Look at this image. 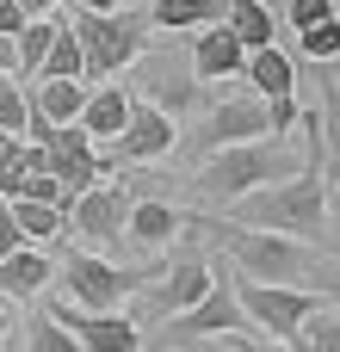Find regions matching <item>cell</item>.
<instances>
[{"mask_svg": "<svg viewBox=\"0 0 340 352\" xmlns=\"http://www.w3.org/2000/svg\"><path fill=\"white\" fill-rule=\"evenodd\" d=\"M297 167H310L297 148H285V142H273V136H260V142H235V148H211L204 161H198V198L204 204H217V210H229L235 198H248V192H260V186H273V179H291Z\"/></svg>", "mask_w": 340, "mask_h": 352, "instance_id": "cell-1", "label": "cell"}, {"mask_svg": "<svg viewBox=\"0 0 340 352\" xmlns=\"http://www.w3.org/2000/svg\"><path fill=\"white\" fill-rule=\"evenodd\" d=\"M322 198H328L322 173H316V167H297L291 179H273V186H260V192L235 198V204H229V217H235V229H279V235L310 241V235L328 223Z\"/></svg>", "mask_w": 340, "mask_h": 352, "instance_id": "cell-2", "label": "cell"}, {"mask_svg": "<svg viewBox=\"0 0 340 352\" xmlns=\"http://www.w3.org/2000/svg\"><path fill=\"white\" fill-rule=\"evenodd\" d=\"M68 31L81 37V62H87V80H118V68H130L142 56V31H149V12H68Z\"/></svg>", "mask_w": 340, "mask_h": 352, "instance_id": "cell-3", "label": "cell"}, {"mask_svg": "<svg viewBox=\"0 0 340 352\" xmlns=\"http://www.w3.org/2000/svg\"><path fill=\"white\" fill-rule=\"evenodd\" d=\"M235 266L260 285H297L316 272V248L297 241V235H279V229H235Z\"/></svg>", "mask_w": 340, "mask_h": 352, "instance_id": "cell-4", "label": "cell"}, {"mask_svg": "<svg viewBox=\"0 0 340 352\" xmlns=\"http://www.w3.org/2000/svg\"><path fill=\"white\" fill-rule=\"evenodd\" d=\"M235 303H242L248 328L266 334V340H291L297 322L316 309L310 291H297V285H260V278H242V285H235Z\"/></svg>", "mask_w": 340, "mask_h": 352, "instance_id": "cell-5", "label": "cell"}, {"mask_svg": "<svg viewBox=\"0 0 340 352\" xmlns=\"http://www.w3.org/2000/svg\"><path fill=\"white\" fill-rule=\"evenodd\" d=\"M62 285H68V303H74V309H118V303L136 291V278L118 272V266L99 260V254H68V260H62Z\"/></svg>", "mask_w": 340, "mask_h": 352, "instance_id": "cell-6", "label": "cell"}, {"mask_svg": "<svg viewBox=\"0 0 340 352\" xmlns=\"http://www.w3.org/2000/svg\"><path fill=\"white\" fill-rule=\"evenodd\" d=\"M50 316L81 340V352H142V328L118 309H74L62 297V303H50Z\"/></svg>", "mask_w": 340, "mask_h": 352, "instance_id": "cell-7", "label": "cell"}, {"mask_svg": "<svg viewBox=\"0 0 340 352\" xmlns=\"http://www.w3.org/2000/svg\"><path fill=\"white\" fill-rule=\"evenodd\" d=\"M260 136H273L266 99H260V93H254V99H223V105L204 111V124H198V155L235 148V142H260Z\"/></svg>", "mask_w": 340, "mask_h": 352, "instance_id": "cell-8", "label": "cell"}, {"mask_svg": "<svg viewBox=\"0 0 340 352\" xmlns=\"http://www.w3.org/2000/svg\"><path fill=\"white\" fill-rule=\"evenodd\" d=\"M173 322V334L180 340H211V334H242L248 328V316H242V303H235V285H211L192 309H180V316H167Z\"/></svg>", "mask_w": 340, "mask_h": 352, "instance_id": "cell-9", "label": "cell"}, {"mask_svg": "<svg viewBox=\"0 0 340 352\" xmlns=\"http://www.w3.org/2000/svg\"><path fill=\"white\" fill-rule=\"evenodd\" d=\"M173 118L161 111V105H149V99H130V118H124V130L111 136L118 142V161H161L167 148H173Z\"/></svg>", "mask_w": 340, "mask_h": 352, "instance_id": "cell-10", "label": "cell"}, {"mask_svg": "<svg viewBox=\"0 0 340 352\" xmlns=\"http://www.w3.org/2000/svg\"><path fill=\"white\" fill-rule=\"evenodd\" d=\"M43 155H50V173L68 186V192H87V186H99V155H93V136L81 130V124H56L50 130V142H43Z\"/></svg>", "mask_w": 340, "mask_h": 352, "instance_id": "cell-11", "label": "cell"}, {"mask_svg": "<svg viewBox=\"0 0 340 352\" xmlns=\"http://www.w3.org/2000/svg\"><path fill=\"white\" fill-rule=\"evenodd\" d=\"M124 217H130V192H124V186H87V192H74V204H68V223H74L87 241H118V235H124Z\"/></svg>", "mask_w": 340, "mask_h": 352, "instance_id": "cell-12", "label": "cell"}, {"mask_svg": "<svg viewBox=\"0 0 340 352\" xmlns=\"http://www.w3.org/2000/svg\"><path fill=\"white\" fill-rule=\"evenodd\" d=\"M242 62H248V50L223 19L192 37V80H229V74H242Z\"/></svg>", "mask_w": 340, "mask_h": 352, "instance_id": "cell-13", "label": "cell"}, {"mask_svg": "<svg viewBox=\"0 0 340 352\" xmlns=\"http://www.w3.org/2000/svg\"><path fill=\"white\" fill-rule=\"evenodd\" d=\"M242 74H248V87H254V93H260L266 105L291 99V87H297V68H291V56H285L279 43H260V50H248Z\"/></svg>", "mask_w": 340, "mask_h": 352, "instance_id": "cell-14", "label": "cell"}, {"mask_svg": "<svg viewBox=\"0 0 340 352\" xmlns=\"http://www.w3.org/2000/svg\"><path fill=\"white\" fill-rule=\"evenodd\" d=\"M211 285H217V266H211V260H180V266L167 272V285L155 291V309H161V316H180V309H192Z\"/></svg>", "mask_w": 340, "mask_h": 352, "instance_id": "cell-15", "label": "cell"}, {"mask_svg": "<svg viewBox=\"0 0 340 352\" xmlns=\"http://www.w3.org/2000/svg\"><path fill=\"white\" fill-rule=\"evenodd\" d=\"M124 118H130V87H87V105H81L74 124H81L93 142H99V136L111 142V136L124 130Z\"/></svg>", "mask_w": 340, "mask_h": 352, "instance_id": "cell-16", "label": "cell"}, {"mask_svg": "<svg viewBox=\"0 0 340 352\" xmlns=\"http://www.w3.org/2000/svg\"><path fill=\"white\" fill-rule=\"evenodd\" d=\"M180 210L173 204H161V198H136L130 204V217H124V235L136 241V248H167L173 235H180Z\"/></svg>", "mask_w": 340, "mask_h": 352, "instance_id": "cell-17", "label": "cell"}, {"mask_svg": "<svg viewBox=\"0 0 340 352\" xmlns=\"http://www.w3.org/2000/svg\"><path fill=\"white\" fill-rule=\"evenodd\" d=\"M43 285H50V260H43L31 241H19V248L0 260V297L19 303V297H37Z\"/></svg>", "mask_w": 340, "mask_h": 352, "instance_id": "cell-18", "label": "cell"}, {"mask_svg": "<svg viewBox=\"0 0 340 352\" xmlns=\"http://www.w3.org/2000/svg\"><path fill=\"white\" fill-rule=\"evenodd\" d=\"M25 93H31V111L50 118V124H74L81 105H87V80H37Z\"/></svg>", "mask_w": 340, "mask_h": 352, "instance_id": "cell-19", "label": "cell"}, {"mask_svg": "<svg viewBox=\"0 0 340 352\" xmlns=\"http://www.w3.org/2000/svg\"><path fill=\"white\" fill-rule=\"evenodd\" d=\"M223 12H229V0H155L149 6V25H161V31H204Z\"/></svg>", "mask_w": 340, "mask_h": 352, "instance_id": "cell-20", "label": "cell"}, {"mask_svg": "<svg viewBox=\"0 0 340 352\" xmlns=\"http://www.w3.org/2000/svg\"><path fill=\"white\" fill-rule=\"evenodd\" d=\"M223 25L242 37V50H260V43H273V31H279V19H273V6H266V0H229Z\"/></svg>", "mask_w": 340, "mask_h": 352, "instance_id": "cell-21", "label": "cell"}, {"mask_svg": "<svg viewBox=\"0 0 340 352\" xmlns=\"http://www.w3.org/2000/svg\"><path fill=\"white\" fill-rule=\"evenodd\" d=\"M62 31V19H50V12H37V19H25V31L12 37V50H19V80H37V68H43V50H50V37Z\"/></svg>", "mask_w": 340, "mask_h": 352, "instance_id": "cell-22", "label": "cell"}, {"mask_svg": "<svg viewBox=\"0 0 340 352\" xmlns=\"http://www.w3.org/2000/svg\"><path fill=\"white\" fill-rule=\"evenodd\" d=\"M291 352H340V309H310L304 322H297V334L285 340Z\"/></svg>", "mask_w": 340, "mask_h": 352, "instance_id": "cell-23", "label": "cell"}, {"mask_svg": "<svg viewBox=\"0 0 340 352\" xmlns=\"http://www.w3.org/2000/svg\"><path fill=\"white\" fill-rule=\"evenodd\" d=\"M37 80H87V62H81V37L62 25L56 37H50V50H43V68H37Z\"/></svg>", "mask_w": 340, "mask_h": 352, "instance_id": "cell-24", "label": "cell"}, {"mask_svg": "<svg viewBox=\"0 0 340 352\" xmlns=\"http://www.w3.org/2000/svg\"><path fill=\"white\" fill-rule=\"evenodd\" d=\"M12 198H31V204H56V210H68V204H74V192H68V186L50 173V161H31Z\"/></svg>", "mask_w": 340, "mask_h": 352, "instance_id": "cell-25", "label": "cell"}, {"mask_svg": "<svg viewBox=\"0 0 340 352\" xmlns=\"http://www.w3.org/2000/svg\"><path fill=\"white\" fill-rule=\"evenodd\" d=\"M6 204H12V223H19L25 241H50L68 223V210H56V204H31V198H6Z\"/></svg>", "mask_w": 340, "mask_h": 352, "instance_id": "cell-26", "label": "cell"}, {"mask_svg": "<svg viewBox=\"0 0 340 352\" xmlns=\"http://www.w3.org/2000/svg\"><path fill=\"white\" fill-rule=\"evenodd\" d=\"M149 105H161L167 118H173V111H186V105H192V74H180L173 62H167V68H155V74H149Z\"/></svg>", "mask_w": 340, "mask_h": 352, "instance_id": "cell-27", "label": "cell"}, {"mask_svg": "<svg viewBox=\"0 0 340 352\" xmlns=\"http://www.w3.org/2000/svg\"><path fill=\"white\" fill-rule=\"evenodd\" d=\"M25 118H31V93L19 74H0V136H25Z\"/></svg>", "mask_w": 340, "mask_h": 352, "instance_id": "cell-28", "label": "cell"}, {"mask_svg": "<svg viewBox=\"0 0 340 352\" xmlns=\"http://www.w3.org/2000/svg\"><path fill=\"white\" fill-rule=\"evenodd\" d=\"M25 352H81V340L43 309V316H31V328H25Z\"/></svg>", "mask_w": 340, "mask_h": 352, "instance_id": "cell-29", "label": "cell"}, {"mask_svg": "<svg viewBox=\"0 0 340 352\" xmlns=\"http://www.w3.org/2000/svg\"><path fill=\"white\" fill-rule=\"evenodd\" d=\"M25 167H31V142H25V136H0V198L19 192Z\"/></svg>", "mask_w": 340, "mask_h": 352, "instance_id": "cell-30", "label": "cell"}, {"mask_svg": "<svg viewBox=\"0 0 340 352\" xmlns=\"http://www.w3.org/2000/svg\"><path fill=\"white\" fill-rule=\"evenodd\" d=\"M297 43H304V56L334 62V56H340V12H334V19H322V25H310V31H297Z\"/></svg>", "mask_w": 340, "mask_h": 352, "instance_id": "cell-31", "label": "cell"}, {"mask_svg": "<svg viewBox=\"0 0 340 352\" xmlns=\"http://www.w3.org/2000/svg\"><path fill=\"white\" fill-rule=\"evenodd\" d=\"M322 136H328V148L340 155V80L322 87Z\"/></svg>", "mask_w": 340, "mask_h": 352, "instance_id": "cell-32", "label": "cell"}, {"mask_svg": "<svg viewBox=\"0 0 340 352\" xmlns=\"http://www.w3.org/2000/svg\"><path fill=\"white\" fill-rule=\"evenodd\" d=\"M322 19H334V0H291V25H297V31H310V25H322Z\"/></svg>", "mask_w": 340, "mask_h": 352, "instance_id": "cell-33", "label": "cell"}, {"mask_svg": "<svg viewBox=\"0 0 340 352\" xmlns=\"http://www.w3.org/2000/svg\"><path fill=\"white\" fill-rule=\"evenodd\" d=\"M223 340H229V352H291L285 340H254L248 328H242V334H223Z\"/></svg>", "mask_w": 340, "mask_h": 352, "instance_id": "cell-34", "label": "cell"}, {"mask_svg": "<svg viewBox=\"0 0 340 352\" xmlns=\"http://www.w3.org/2000/svg\"><path fill=\"white\" fill-rule=\"evenodd\" d=\"M25 19H31V12H25L19 0H0V37H19V31H25Z\"/></svg>", "mask_w": 340, "mask_h": 352, "instance_id": "cell-35", "label": "cell"}, {"mask_svg": "<svg viewBox=\"0 0 340 352\" xmlns=\"http://www.w3.org/2000/svg\"><path fill=\"white\" fill-rule=\"evenodd\" d=\"M19 241H25V235H19V223H12V204L0 198V260H6V254H12Z\"/></svg>", "mask_w": 340, "mask_h": 352, "instance_id": "cell-36", "label": "cell"}, {"mask_svg": "<svg viewBox=\"0 0 340 352\" xmlns=\"http://www.w3.org/2000/svg\"><path fill=\"white\" fill-rule=\"evenodd\" d=\"M322 210H328V223L340 229V186H328V198H322Z\"/></svg>", "mask_w": 340, "mask_h": 352, "instance_id": "cell-37", "label": "cell"}, {"mask_svg": "<svg viewBox=\"0 0 340 352\" xmlns=\"http://www.w3.org/2000/svg\"><path fill=\"white\" fill-rule=\"evenodd\" d=\"M68 6H81V12H118V0H68Z\"/></svg>", "mask_w": 340, "mask_h": 352, "instance_id": "cell-38", "label": "cell"}, {"mask_svg": "<svg viewBox=\"0 0 340 352\" xmlns=\"http://www.w3.org/2000/svg\"><path fill=\"white\" fill-rule=\"evenodd\" d=\"M19 6H25V12H31V19H37V12H56V6H62V0H19Z\"/></svg>", "mask_w": 340, "mask_h": 352, "instance_id": "cell-39", "label": "cell"}, {"mask_svg": "<svg viewBox=\"0 0 340 352\" xmlns=\"http://www.w3.org/2000/svg\"><path fill=\"white\" fill-rule=\"evenodd\" d=\"M6 334H12V309L0 316V352H6Z\"/></svg>", "mask_w": 340, "mask_h": 352, "instance_id": "cell-40", "label": "cell"}, {"mask_svg": "<svg viewBox=\"0 0 340 352\" xmlns=\"http://www.w3.org/2000/svg\"><path fill=\"white\" fill-rule=\"evenodd\" d=\"M6 309H12V303H6V297H0V316H6Z\"/></svg>", "mask_w": 340, "mask_h": 352, "instance_id": "cell-41", "label": "cell"}, {"mask_svg": "<svg viewBox=\"0 0 340 352\" xmlns=\"http://www.w3.org/2000/svg\"><path fill=\"white\" fill-rule=\"evenodd\" d=\"M334 303H340V291H334Z\"/></svg>", "mask_w": 340, "mask_h": 352, "instance_id": "cell-42", "label": "cell"}]
</instances>
